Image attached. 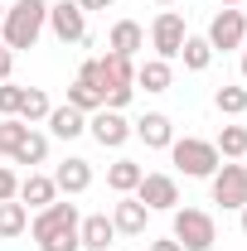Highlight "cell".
<instances>
[{
  "mask_svg": "<svg viewBox=\"0 0 247 251\" xmlns=\"http://www.w3.org/2000/svg\"><path fill=\"white\" fill-rule=\"evenodd\" d=\"M204 39H209V49H214V53L243 49V44H247V15H243V10H233V5H223V10L214 15V25H209Z\"/></svg>",
  "mask_w": 247,
  "mask_h": 251,
  "instance_id": "277c9868",
  "label": "cell"
},
{
  "mask_svg": "<svg viewBox=\"0 0 247 251\" xmlns=\"http://www.w3.org/2000/svg\"><path fill=\"white\" fill-rule=\"evenodd\" d=\"M78 5H83V10H112L117 0H78Z\"/></svg>",
  "mask_w": 247,
  "mask_h": 251,
  "instance_id": "836d02e7",
  "label": "cell"
},
{
  "mask_svg": "<svg viewBox=\"0 0 247 251\" xmlns=\"http://www.w3.org/2000/svg\"><path fill=\"white\" fill-rule=\"evenodd\" d=\"M39 251H83L78 227H63V232H54V237H44V242H39Z\"/></svg>",
  "mask_w": 247,
  "mask_h": 251,
  "instance_id": "f1b7e54d",
  "label": "cell"
},
{
  "mask_svg": "<svg viewBox=\"0 0 247 251\" xmlns=\"http://www.w3.org/2000/svg\"><path fill=\"white\" fill-rule=\"evenodd\" d=\"M54 188L68 193V198H73V193H88V188H93V164L78 159V155H68L59 169H54Z\"/></svg>",
  "mask_w": 247,
  "mask_h": 251,
  "instance_id": "9a60e30c",
  "label": "cell"
},
{
  "mask_svg": "<svg viewBox=\"0 0 247 251\" xmlns=\"http://www.w3.org/2000/svg\"><path fill=\"white\" fill-rule=\"evenodd\" d=\"M146 218H151V208H146L136 193H122V203L112 208V227H117V237H141V232H146Z\"/></svg>",
  "mask_w": 247,
  "mask_h": 251,
  "instance_id": "4fadbf2b",
  "label": "cell"
},
{
  "mask_svg": "<svg viewBox=\"0 0 247 251\" xmlns=\"http://www.w3.org/2000/svg\"><path fill=\"white\" fill-rule=\"evenodd\" d=\"M243 77H247V49H243Z\"/></svg>",
  "mask_w": 247,
  "mask_h": 251,
  "instance_id": "d590c367",
  "label": "cell"
},
{
  "mask_svg": "<svg viewBox=\"0 0 247 251\" xmlns=\"http://www.w3.org/2000/svg\"><path fill=\"white\" fill-rule=\"evenodd\" d=\"M78 208L73 203H63V198H54L49 208H39L34 213V222H30V232H34V242H44V237H54V232H63V227H78Z\"/></svg>",
  "mask_w": 247,
  "mask_h": 251,
  "instance_id": "8fae6325",
  "label": "cell"
},
{
  "mask_svg": "<svg viewBox=\"0 0 247 251\" xmlns=\"http://www.w3.org/2000/svg\"><path fill=\"white\" fill-rule=\"evenodd\" d=\"M44 126H49L59 140H78V135L88 130V116H83L78 106H68V101H63V106H54V111H49V121H44Z\"/></svg>",
  "mask_w": 247,
  "mask_h": 251,
  "instance_id": "d6986e66",
  "label": "cell"
},
{
  "mask_svg": "<svg viewBox=\"0 0 247 251\" xmlns=\"http://www.w3.org/2000/svg\"><path fill=\"white\" fill-rule=\"evenodd\" d=\"M78 242H83V251H112V242H117V227H112V218H107V213L83 218V222H78Z\"/></svg>",
  "mask_w": 247,
  "mask_h": 251,
  "instance_id": "2e32d148",
  "label": "cell"
},
{
  "mask_svg": "<svg viewBox=\"0 0 247 251\" xmlns=\"http://www.w3.org/2000/svg\"><path fill=\"white\" fill-rule=\"evenodd\" d=\"M209 184H214V203H223V208H243V203H247V164H218Z\"/></svg>",
  "mask_w": 247,
  "mask_h": 251,
  "instance_id": "ba28073f",
  "label": "cell"
},
{
  "mask_svg": "<svg viewBox=\"0 0 247 251\" xmlns=\"http://www.w3.org/2000/svg\"><path fill=\"white\" fill-rule=\"evenodd\" d=\"M15 193H20V179H15V169H5V164H0V203H10Z\"/></svg>",
  "mask_w": 247,
  "mask_h": 251,
  "instance_id": "4dcf8cb0",
  "label": "cell"
},
{
  "mask_svg": "<svg viewBox=\"0 0 247 251\" xmlns=\"http://www.w3.org/2000/svg\"><path fill=\"white\" fill-rule=\"evenodd\" d=\"M30 126L20 121V116H0V155H10L15 145H20V135H25Z\"/></svg>",
  "mask_w": 247,
  "mask_h": 251,
  "instance_id": "83f0119b",
  "label": "cell"
},
{
  "mask_svg": "<svg viewBox=\"0 0 247 251\" xmlns=\"http://www.w3.org/2000/svg\"><path fill=\"white\" fill-rule=\"evenodd\" d=\"M20 232H30V208H25L20 198H10V203H0V237L10 242V237H20Z\"/></svg>",
  "mask_w": 247,
  "mask_h": 251,
  "instance_id": "cb8c5ba5",
  "label": "cell"
},
{
  "mask_svg": "<svg viewBox=\"0 0 247 251\" xmlns=\"http://www.w3.org/2000/svg\"><path fill=\"white\" fill-rule=\"evenodd\" d=\"M131 135H136V140H146L151 150H170V140H175V121H170L165 111H146L141 121L131 126Z\"/></svg>",
  "mask_w": 247,
  "mask_h": 251,
  "instance_id": "5bb4252c",
  "label": "cell"
},
{
  "mask_svg": "<svg viewBox=\"0 0 247 251\" xmlns=\"http://www.w3.org/2000/svg\"><path fill=\"white\" fill-rule=\"evenodd\" d=\"M170 159H175V169L185 174V179H214L218 169V150L214 140H194V135H185V140H170Z\"/></svg>",
  "mask_w": 247,
  "mask_h": 251,
  "instance_id": "7a4b0ae2",
  "label": "cell"
},
{
  "mask_svg": "<svg viewBox=\"0 0 247 251\" xmlns=\"http://www.w3.org/2000/svg\"><path fill=\"white\" fill-rule=\"evenodd\" d=\"M49 111H54V101H49V92L44 87H25V97H20V121L25 126H39V121H49Z\"/></svg>",
  "mask_w": 247,
  "mask_h": 251,
  "instance_id": "44dd1931",
  "label": "cell"
},
{
  "mask_svg": "<svg viewBox=\"0 0 247 251\" xmlns=\"http://www.w3.org/2000/svg\"><path fill=\"white\" fill-rule=\"evenodd\" d=\"M155 5H175V0H155Z\"/></svg>",
  "mask_w": 247,
  "mask_h": 251,
  "instance_id": "74e56055",
  "label": "cell"
},
{
  "mask_svg": "<svg viewBox=\"0 0 247 251\" xmlns=\"http://www.w3.org/2000/svg\"><path fill=\"white\" fill-rule=\"evenodd\" d=\"M185 15L180 10H160L155 15V25H151V49H155V58H180V44H185Z\"/></svg>",
  "mask_w": 247,
  "mask_h": 251,
  "instance_id": "5b68a950",
  "label": "cell"
},
{
  "mask_svg": "<svg viewBox=\"0 0 247 251\" xmlns=\"http://www.w3.org/2000/svg\"><path fill=\"white\" fill-rule=\"evenodd\" d=\"M49 29H54L59 44H83V39H88V10H83L78 0L49 5Z\"/></svg>",
  "mask_w": 247,
  "mask_h": 251,
  "instance_id": "8992f818",
  "label": "cell"
},
{
  "mask_svg": "<svg viewBox=\"0 0 247 251\" xmlns=\"http://www.w3.org/2000/svg\"><path fill=\"white\" fill-rule=\"evenodd\" d=\"M170 82H175V68L165 58H146L136 68V87H146V92H170Z\"/></svg>",
  "mask_w": 247,
  "mask_h": 251,
  "instance_id": "ffe728a7",
  "label": "cell"
},
{
  "mask_svg": "<svg viewBox=\"0 0 247 251\" xmlns=\"http://www.w3.org/2000/svg\"><path fill=\"white\" fill-rule=\"evenodd\" d=\"M88 130H93V140L102 150H122L126 140H131V121H126L122 111H107V106L88 116Z\"/></svg>",
  "mask_w": 247,
  "mask_h": 251,
  "instance_id": "9c48e42d",
  "label": "cell"
},
{
  "mask_svg": "<svg viewBox=\"0 0 247 251\" xmlns=\"http://www.w3.org/2000/svg\"><path fill=\"white\" fill-rule=\"evenodd\" d=\"M238 213H243V237H247V203H243V208H238Z\"/></svg>",
  "mask_w": 247,
  "mask_h": 251,
  "instance_id": "e575fe53",
  "label": "cell"
},
{
  "mask_svg": "<svg viewBox=\"0 0 247 251\" xmlns=\"http://www.w3.org/2000/svg\"><path fill=\"white\" fill-rule=\"evenodd\" d=\"M10 68H15V53H10L5 39H0V82H10Z\"/></svg>",
  "mask_w": 247,
  "mask_h": 251,
  "instance_id": "1f68e13d",
  "label": "cell"
},
{
  "mask_svg": "<svg viewBox=\"0 0 247 251\" xmlns=\"http://www.w3.org/2000/svg\"><path fill=\"white\" fill-rule=\"evenodd\" d=\"M44 29H49V0H15V5H5L0 39H5V49H10V53L34 49V44L44 39Z\"/></svg>",
  "mask_w": 247,
  "mask_h": 251,
  "instance_id": "6da1fadb",
  "label": "cell"
},
{
  "mask_svg": "<svg viewBox=\"0 0 247 251\" xmlns=\"http://www.w3.org/2000/svg\"><path fill=\"white\" fill-rule=\"evenodd\" d=\"M15 198H20V203H25V208H34V213H39V208H49V203H54V198H59V188H54V174H25V179H20V193H15Z\"/></svg>",
  "mask_w": 247,
  "mask_h": 251,
  "instance_id": "e0dca14e",
  "label": "cell"
},
{
  "mask_svg": "<svg viewBox=\"0 0 247 251\" xmlns=\"http://www.w3.org/2000/svg\"><path fill=\"white\" fill-rule=\"evenodd\" d=\"M175 242L185 251H214L218 242V222L204 208H175Z\"/></svg>",
  "mask_w": 247,
  "mask_h": 251,
  "instance_id": "3957f363",
  "label": "cell"
},
{
  "mask_svg": "<svg viewBox=\"0 0 247 251\" xmlns=\"http://www.w3.org/2000/svg\"><path fill=\"white\" fill-rule=\"evenodd\" d=\"M68 106H78L83 116L102 111V92H97V58H88L83 68H78V77H73V87H68Z\"/></svg>",
  "mask_w": 247,
  "mask_h": 251,
  "instance_id": "7c38bea8",
  "label": "cell"
},
{
  "mask_svg": "<svg viewBox=\"0 0 247 251\" xmlns=\"http://www.w3.org/2000/svg\"><path fill=\"white\" fill-rule=\"evenodd\" d=\"M107 49L122 53V58H136V53L146 49V29H141L136 20H117V25H112V39H107Z\"/></svg>",
  "mask_w": 247,
  "mask_h": 251,
  "instance_id": "ac0fdd59",
  "label": "cell"
},
{
  "mask_svg": "<svg viewBox=\"0 0 247 251\" xmlns=\"http://www.w3.org/2000/svg\"><path fill=\"white\" fill-rule=\"evenodd\" d=\"M10 159H15V164H44V159H49V135H39V130H25V135H20V145H15V150H10Z\"/></svg>",
  "mask_w": 247,
  "mask_h": 251,
  "instance_id": "7402d4cb",
  "label": "cell"
},
{
  "mask_svg": "<svg viewBox=\"0 0 247 251\" xmlns=\"http://www.w3.org/2000/svg\"><path fill=\"white\" fill-rule=\"evenodd\" d=\"M0 20H5V5H0Z\"/></svg>",
  "mask_w": 247,
  "mask_h": 251,
  "instance_id": "f35d334b",
  "label": "cell"
},
{
  "mask_svg": "<svg viewBox=\"0 0 247 251\" xmlns=\"http://www.w3.org/2000/svg\"><path fill=\"white\" fill-rule=\"evenodd\" d=\"M151 251H185V247H180L175 237H160V242H151Z\"/></svg>",
  "mask_w": 247,
  "mask_h": 251,
  "instance_id": "d6a6232c",
  "label": "cell"
},
{
  "mask_svg": "<svg viewBox=\"0 0 247 251\" xmlns=\"http://www.w3.org/2000/svg\"><path fill=\"white\" fill-rule=\"evenodd\" d=\"M117 87H136V63L107 49V53L97 58V92L107 97V92H117Z\"/></svg>",
  "mask_w": 247,
  "mask_h": 251,
  "instance_id": "30bf717a",
  "label": "cell"
},
{
  "mask_svg": "<svg viewBox=\"0 0 247 251\" xmlns=\"http://www.w3.org/2000/svg\"><path fill=\"white\" fill-rule=\"evenodd\" d=\"M136 198H141L151 213H175V208H180V184H175V174H141Z\"/></svg>",
  "mask_w": 247,
  "mask_h": 251,
  "instance_id": "52a82bcc",
  "label": "cell"
},
{
  "mask_svg": "<svg viewBox=\"0 0 247 251\" xmlns=\"http://www.w3.org/2000/svg\"><path fill=\"white\" fill-rule=\"evenodd\" d=\"M141 174H146V169H141L136 159H117V164L107 169V188H112V193H136Z\"/></svg>",
  "mask_w": 247,
  "mask_h": 251,
  "instance_id": "603a6c76",
  "label": "cell"
},
{
  "mask_svg": "<svg viewBox=\"0 0 247 251\" xmlns=\"http://www.w3.org/2000/svg\"><path fill=\"white\" fill-rule=\"evenodd\" d=\"M218 5H243V0H218Z\"/></svg>",
  "mask_w": 247,
  "mask_h": 251,
  "instance_id": "8d00e7d4",
  "label": "cell"
},
{
  "mask_svg": "<svg viewBox=\"0 0 247 251\" xmlns=\"http://www.w3.org/2000/svg\"><path fill=\"white\" fill-rule=\"evenodd\" d=\"M214 106L223 111V116H243V111H247V87H218Z\"/></svg>",
  "mask_w": 247,
  "mask_h": 251,
  "instance_id": "4316f807",
  "label": "cell"
},
{
  "mask_svg": "<svg viewBox=\"0 0 247 251\" xmlns=\"http://www.w3.org/2000/svg\"><path fill=\"white\" fill-rule=\"evenodd\" d=\"M20 97H25V87L0 82V116H15V111H20Z\"/></svg>",
  "mask_w": 247,
  "mask_h": 251,
  "instance_id": "f546056e",
  "label": "cell"
},
{
  "mask_svg": "<svg viewBox=\"0 0 247 251\" xmlns=\"http://www.w3.org/2000/svg\"><path fill=\"white\" fill-rule=\"evenodd\" d=\"M214 150L223 159H247V126H223L214 140Z\"/></svg>",
  "mask_w": 247,
  "mask_h": 251,
  "instance_id": "d4e9b609",
  "label": "cell"
},
{
  "mask_svg": "<svg viewBox=\"0 0 247 251\" xmlns=\"http://www.w3.org/2000/svg\"><path fill=\"white\" fill-rule=\"evenodd\" d=\"M180 58H185L189 73H204V68L214 63V49H209V39H194V34H185V44H180Z\"/></svg>",
  "mask_w": 247,
  "mask_h": 251,
  "instance_id": "484cf974",
  "label": "cell"
}]
</instances>
